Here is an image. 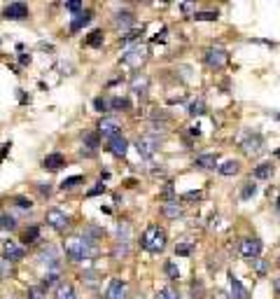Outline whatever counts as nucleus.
<instances>
[{"label":"nucleus","instance_id":"e433bc0d","mask_svg":"<svg viewBox=\"0 0 280 299\" xmlns=\"http://www.w3.org/2000/svg\"><path fill=\"white\" fill-rule=\"evenodd\" d=\"M84 183V178L82 176H72V178H68V180H63V189H70V187H75V185H82Z\"/></svg>","mask_w":280,"mask_h":299},{"label":"nucleus","instance_id":"58836bf2","mask_svg":"<svg viewBox=\"0 0 280 299\" xmlns=\"http://www.w3.org/2000/svg\"><path fill=\"white\" fill-rule=\"evenodd\" d=\"M14 203H17L19 208H24V211H31L33 208V201L26 199V196H14Z\"/></svg>","mask_w":280,"mask_h":299},{"label":"nucleus","instance_id":"7ed1b4c3","mask_svg":"<svg viewBox=\"0 0 280 299\" xmlns=\"http://www.w3.org/2000/svg\"><path fill=\"white\" fill-rule=\"evenodd\" d=\"M238 145H241V150H243L245 154H259L264 150V138L262 133L257 131H243L241 136H238Z\"/></svg>","mask_w":280,"mask_h":299},{"label":"nucleus","instance_id":"f3484780","mask_svg":"<svg viewBox=\"0 0 280 299\" xmlns=\"http://www.w3.org/2000/svg\"><path fill=\"white\" fill-rule=\"evenodd\" d=\"M114 26H117V28H124V31H126V28H133V26H136V19H133L131 12H126V9H124V12H117V14H114Z\"/></svg>","mask_w":280,"mask_h":299},{"label":"nucleus","instance_id":"2eb2a0df","mask_svg":"<svg viewBox=\"0 0 280 299\" xmlns=\"http://www.w3.org/2000/svg\"><path fill=\"white\" fill-rule=\"evenodd\" d=\"M229 288H231V299H247V290L243 288V283L238 281L234 273H229Z\"/></svg>","mask_w":280,"mask_h":299},{"label":"nucleus","instance_id":"bb28decb","mask_svg":"<svg viewBox=\"0 0 280 299\" xmlns=\"http://www.w3.org/2000/svg\"><path fill=\"white\" fill-rule=\"evenodd\" d=\"M98 281H101L98 271H84V276H82V283H84L87 288H96Z\"/></svg>","mask_w":280,"mask_h":299},{"label":"nucleus","instance_id":"09e8293b","mask_svg":"<svg viewBox=\"0 0 280 299\" xmlns=\"http://www.w3.org/2000/svg\"><path fill=\"white\" fill-rule=\"evenodd\" d=\"M168 196H173V187L166 185V189H164V199H168Z\"/></svg>","mask_w":280,"mask_h":299},{"label":"nucleus","instance_id":"cd10ccee","mask_svg":"<svg viewBox=\"0 0 280 299\" xmlns=\"http://www.w3.org/2000/svg\"><path fill=\"white\" fill-rule=\"evenodd\" d=\"M26 299H47V290L42 285H35V288H28Z\"/></svg>","mask_w":280,"mask_h":299},{"label":"nucleus","instance_id":"f704fd0d","mask_svg":"<svg viewBox=\"0 0 280 299\" xmlns=\"http://www.w3.org/2000/svg\"><path fill=\"white\" fill-rule=\"evenodd\" d=\"M129 108V101L126 98H112L110 101V110H126Z\"/></svg>","mask_w":280,"mask_h":299},{"label":"nucleus","instance_id":"f03ea898","mask_svg":"<svg viewBox=\"0 0 280 299\" xmlns=\"http://www.w3.org/2000/svg\"><path fill=\"white\" fill-rule=\"evenodd\" d=\"M166 231L159 227V224H149L145 231H142V236H140V246L145 248L147 253H164V248H166Z\"/></svg>","mask_w":280,"mask_h":299},{"label":"nucleus","instance_id":"37998d69","mask_svg":"<svg viewBox=\"0 0 280 299\" xmlns=\"http://www.w3.org/2000/svg\"><path fill=\"white\" fill-rule=\"evenodd\" d=\"M252 264H254V269H257V273H266V271H269V264L264 262V260H259V257L252 260Z\"/></svg>","mask_w":280,"mask_h":299},{"label":"nucleus","instance_id":"39448f33","mask_svg":"<svg viewBox=\"0 0 280 299\" xmlns=\"http://www.w3.org/2000/svg\"><path fill=\"white\" fill-rule=\"evenodd\" d=\"M159 143H161V141H159L157 136H152V133H142L138 141H136L138 154H140L142 159H149V157H152V154H154V152L159 150Z\"/></svg>","mask_w":280,"mask_h":299},{"label":"nucleus","instance_id":"a211bd4d","mask_svg":"<svg viewBox=\"0 0 280 299\" xmlns=\"http://www.w3.org/2000/svg\"><path fill=\"white\" fill-rule=\"evenodd\" d=\"M196 166L206 168V171H215V168H219L217 154H199V157H196Z\"/></svg>","mask_w":280,"mask_h":299},{"label":"nucleus","instance_id":"f8f14e48","mask_svg":"<svg viewBox=\"0 0 280 299\" xmlns=\"http://www.w3.org/2000/svg\"><path fill=\"white\" fill-rule=\"evenodd\" d=\"M2 14H5L7 19H26L28 17V5H24V2H12V5L5 7Z\"/></svg>","mask_w":280,"mask_h":299},{"label":"nucleus","instance_id":"ddd939ff","mask_svg":"<svg viewBox=\"0 0 280 299\" xmlns=\"http://www.w3.org/2000/svg\"><path fill=\"white\" fill-rule=\"evenodd\" d=\"M107 145H110V152H112L114 157H124V154H126V150H129V141L124 138L122 133H119V136H114L112 141H107Z\"/></svg>","mask_w":280,"mask_h":299},{"label":"nucleus","instance_id":"4c0bfd02","mask_svg":"<svg viewBox=\"0 0 280 299\" xmlns=\"http://www.w3.org/2000/svg\"><path fill=\"white\" fill-rule=\"evenodd\" d=\"M37 236H40V229H37V227H31V229H26V234H24V241H26V243H33V241H37Z\"/></svg>","mask_w":280,"mask_h":299},{"label":"nucleus","instance_id":"9b49d317","mask_svg":"<svg viewBox=\"0 0 280 299\" xmlns=\"http://www.w3.org/2000/svg\"><path fill=\"white\" fill-rule=\"evenodd\" d=\"M107 299H129V285L119 278L110 281V288H107Z\"/></svg>","mask_w":280,"mask_h":299},{"label":"nucleus","instance_id":"de8ad7c7","mask_svg":"<svg viewBox=\"0 0 280 299\" xmlns=\"http://www.w3.org/2000/svg\"><path fill=\"white\" fill-rule=\"evenodd\" d=\"M66 7H68L70 12H79V9H82V2H77V0H75V2H68Z\"/></svg>","mask_w":280,"mask_h":299},{"label":"nucleus","instance_id":"ea45409f","mask_svg":"<svg viewBox=\"0 0 280 299\" xmlns=\"http://www.w3.org/2000/svg\"><path fill=\"white\" fill-rule=\"evenodd\" d=\"M14 227H17L14 218H9V215H0V229H14Z\"/></svg>","mask_w":280,"mask_h":299},{"label":"nucleus","instance_id":"20e7f679","mask_svg":"<svg viewBox=\"0 0 280 299\" xmlns=\"http://www.w3.org/2000/svg\"><path fill=\"white\" fill-rule=\"evenodd\" d=\"M203 61L208 63L210 68L219 71V68H224L229 63V54H227V49H222V47H208L206 54H203Z\"/></svg>","mask_w":280,"mask_h":299},{"label":"nucleus","instance_id":"423d86ee","mask_svg":"<svg viewBox=\"0 0 280 299\" xmlns=\"http://www.w3.org/2000/svg\"><path fill=\"white\" fill-rule=\"evenodd\" d=\"M145 59H147V47H142V44L129 47L122 56V61L126 63V66H131V68H138L140 63H145Z\"/></svg>","mask_w":280,"mask_h":299},{"label":"nucleus","instance_id":"603ef678","mask_svg":"<svg viewBox=\"0 0 280 299\" xmlns=\"http://www.w3.org/2000/svg\"><path fill=\"white\" fill-rule=\"evenodd\" d=\"M276 119H280V112H276Z\"/></svg>","mask_w":280,"mask_h":299},{"label":"nucleus","instance_id":"c85d7f7f","mask_svg":"<svg viewBox=\"0 0 280 299\" xmlns=\"http://www.w3.org/2000/svg\"><path fill=\"white\" fill-rule=\"evenodd\" d=\"M189 253H192V241L189 238H184L175 246V255H189Z\"/></svg>","mask_w":280,"mask_h":299},{"label":"nucleus","instance_id":"79ce46f5","mask_svg":"<svg viewBox=\"0 0 280 299\" xmlns=\"http://www.w3.org/2000/svg\"><path fill=\"white\" fill-rule=\"evenodd\" d=\"M194 19H201V21H215V19H217V14H215V12H196V14H194Z\"/></svg>","mask_w":280,"mask_h":299},{"label":"nucleus","instance_id":"6ab92c4d","mask_svg":"<svg viewBox=\"0 0 280 299\" xmlns=\"http://www.w3.org/2000/svg\"><path fill=\"white\" fill-rule=\"evenodd\" d=\"M40 260H42V264H47L49 271H59V255H56L54 248H47L42 255H40Z\"/></svg>","mask_w":280,"mask_h":299},{"label":"nucleus","instance_id":"8fccbe9b","mask_svg":"<svg viewBox=\"0 0 280 299\" xmlns=\"http://www.w3.org/2000/svg\"><path fill=\"white\" fill-rule=\"evenodd\" d=\"M40 192H42V194H47V196H49V194H52V189H49V185H40Z\"/></svg>","mask_w":280,"mask_h":299},{"label":"nucleus","instance_id":"a19ab883","mask_svg":"<svg viewBox=\"0 0 280 299\" xmlns=\"http://www.w3.org/2000/svg\"><path fill=\"white\" fill-rule=\"evenodd\" d=\"M203 283L201 281H196V283H192V295H194V299H203Z\"/></svg>","mask_w":280,"mask_h":299},{"label":"nucleus","instance_id":"dca6fc26","mask_svg":"<svg viewBox=\"0 0 280 299\" xmlns=\"http://www.w3.org/2000/svg\"><path fill=\"white\" fill-rule=\"evenodd\" d=\"M63 166H66V159H63V154H59V152H54V154H47V157H44V168H47V171L56 173V171H61Z\"/></svg>","mask_w":280,"mask_h":299},{"label":"nucleus","instance_id":"f257e3e1","mask_svg":"<svg viewBox=\"0 0 280 299\" xmlns=\"http://www.w3.org/2000/svg\"><path fill=\"white\" fill-rule=\"evenodd\" d=\"M63 250H66V257L72 262H89L91 257L98 255V243L96 238L87 236V234L84 236H70L66 238Z\"/></svg>","mask_w":280,"mask_h":299},{"label":"nucleus","instance_id":"412c9836","mask_svg":"<svg viewBox=\"0 0 280 299\" xmlns=\"http://www.w3.org/2000/svg\"><path fill=\"white\" fill-rule=\"evenodd\" d=\"M222 176H236L238 171H241V161H236V159H229V161H224L222 166L217 168Z\"/></svg>","mask_w":280,"mask_h":299},{"label":"nucleus","instance_id":"1a4fd4ad","mask_svg":"<svg viewBox=\"0 0 280 299\" xmlns=\"http://www.w3.org/2000/svg\"><path fill=\"white\" fill-rule=\"evenodd\" d=\"M47 224L56 231H61V229L68 227V215L59 208H52V211H47Z\"/></svg>","mask_w":280,"mask_h":299},{"label":"nucleus","instance_id":"c03bdc74","mask_svg":"<svg viewBox=\"0 0 280 299\" xmlns=\"http://www.w3.org/2000/svg\"><path fill=\"white\" fill-rule=\"evenodd\" d=\"M166 273L171 276V278H177V276H180V271H177L175 262H166Z\"/></svg>","mask_w":280,"mask_h":299},{"label":"nucleus","instance_id":"393cba45","mask_svg":"<svg viewBox=\"0 0 280 299\" xmlns=\"http://www.w3.org/2000/svg\"><path fill=\"white\" fill-rule=\"evenodd\" d=\"M187 112L192 114V117H199V114L206 112V101L203 98H196V101H192L189 103V108H187Z\"/></svg>","mask_w":280,"mask_h":299},{"label":"nucleus","instance_id":"7c9ffc66","mask_svg":"<svg viewBox=\"0 0 280 299\" xmlns=\"http://www.w3.org/2000/svg\"><path fill=\"white\" fill-rule=\"evenodd\" d=\"M117 236H119V241H131V227H129L126 222H122V224L117 227Z\"/></svg>","mask_w":280,"mask_h":299},{"label":"nucleus","instance_id":"3c124183","mask_svg":"<svg viewBox=\"0 0 280 299\" xmlns=\"http://www.w3.org/2000/svg\"><path fill=\"white\" fill-rule=\"evenodd\" d=\"M273 288H276V292L280 295V278H278V281H273Z\"/></svg>","mask_w":280,"mask_h":299},{"label":"nucleus","instance_id":"4be33fe9","mask_svg":"<svg viewBox=\"0 0 280 299\" xmlns=\"http://www.w3.org/2000/svg\"><path fill=\"white\" fill-rule=\"evenodd\" d=\"M54 299H77V295H75V290H72V285H68V283H61V285L56 288V295H54Z\"/></svg>","mask_w":280,"mask_h":299},{"label":"nucleus","instance_id":"4468645a","mask_svg":"<svg viewBox=\"0 0 280 299\" xmlns=\"http://www.w3.org/2000/svg\"><path fill=\"white\" fill-rule=\"evenodd\" d=\"M149 89V77L147 75H136V77L131 79V94H136V96H145Z\"/></svg>","mask_w":280,"mask_h":299},{"label":"nucleus","instance_id":"864d4df0","mask_svg":"<svg viewBox=\"0 0 280 299\" xmlns=\"http://www.w3.org/2000/svg\"><path fill=\"white\" fill-rule=\"evenodd\" d=\"M278 211H280V199H278Z\"/></svg>","mask_w":280,"mask_h":299},{"label":"nucleus","instance_id":"473e14b6","mask_svg":"<svg viewBox=\"0 0 280 299\" xmlns=\"http://www.w3.org/2000/svg\"><path fill=\"white\" fill-rule=\"evenodd\" d=\"M101 42H103V31H94V33L87 37V44H89V47H98Z\"/></svg>","mask_w":280,"mask_h":299},{"label":"nucleus","instance_id":"c9c22d12","mask_svg":"<svg viewBox=\"0 0 280 299\" xmlns=\"http://www.w3.org/2000/svg\"><path fill=\"white\" fill-rule=\"evenodd\" d=\"M94 106H96L98 112H107V110H110V101H107V98H103V96H98L96 101H94Z\"/></svg>","mask_w":280,"mask_h":299},{"label":"nucleus","instance_id":"a18cd8bd","mask_svg":"<svg viewBox=\"0 0 280 299\" xmlns=\"http://www.w3.org/2000/svg\"><path fill=\"white\" fill-rule=\"evenodd\" d=\"M101 192H105V185H103V183H98V185L91 187V189L87 192V196H96V194H101Z\"/></svg>","mask_w":280,"mask_h":299},{"label":"nucleus","instance_id":"c756f323","mask_svg":"<svg viewBox=\"0 0 280 299\" xmlns=\"http://www.w3.org/2000/svg\"><path fill=\"white\" fill-rule=\"evenodd\" d=\"M112 255L114 257H126V255H129V241H117Z\"/></svg>","mask_w":280,"mask_h":299},{"label":"nucleus","instance_id":"49530a36","mask_svg":"<svg viewBox=\"0 0 280 299\" xmlns=\"http://www.w3.org/2000/svg\"><path fill=\"white\" fill-rule=\"evenodd\" d=\"M212 299H231V295H227L224 290H215L212 292Z\"/></svg>","mask_w":280,"mask_h":299},{"label":"nucleus","instance_id":"5fc2aeb1","mask_svg":"<svg viewBox=\"0 0 280 299\" xmlns=\"http://www.w3.org/2000/svg\"><path fill=\"white\" fill-rule=\"evenodd\" d=\"M94 299H103V297H94Z\"/></svg>","mask_w":280,"mask_h":299},{"label":"nucleus","instance_id":"2f4dec72","mask_svg":"<svg viewBox=\"0 0 280 299\" xmlns=\"http://www.w3.org/2000/svg\"><path fill=\"white\" fill-rule=\"evenodd\" d=\"M154 299H180V295H177L173 288H164V290L157 292V297Z\"/></svg>","mask_w":280,"mask_h":299},{"label":"nucleus","instance_id":"6e6552de","mask_svg":"<svg viewBox=\"0 0 280 299\" xmlns=\"http://www.w3.org/2000/svg\"><path fill=\"white\" fill-rule=\"evenodd\" d=\"M98 136H101V138H107V141H112L114 136H119V122L112 119V117H103L101 124H98Z\"/></svg>","mask_w":280,"mask_h":299},{"label":"nucleus","instance_id":"9d476101","mask_svg":"<svg viewBox=\"0 0 280 299\" xmlns=\"http://www.w3.org/2000/svg\"><path fill=\"white\" fill-rule=\"evenodd\" d=\"M24 255H26V250L19 246V243H14V241H5V243H2V257H5L7 262H17V260H21Z\"/></svg>","mask_w":280,"mask_h":299},{"label":"nucleus","instance_id":"aec40b11","mask_svg":"<svg viewBox=\"0 0 280 299\" xmlns=\"http://www.w3.org/2000/svg\"><path fill=\"white\" fill-rule=\"evenodd\" d=\"M161 213L166 215L168 220H175V218L182 215V206H177V201H166L161 206Z\"/></svg>","mask_w":280,"mask_h":299},{"label":"nucleus","instance_id":"0eeeda50","mask_svg":"<svg viewBox=\"0 0 280 299\" xmlns=\"http://www.w3.org/2000/svg\"><path fill=\"white\" fill-rule=\"evenodd\" d=\"M262 241L259 238H243L241 243H238V250H241V255L247 257V260H257L259 253H262Z\"/></svg>","mask_w":280,"mask_h":299},{"label":"nucleus","instance_id":"b1692460","mask_svg":"<svg viewBox=\"0 0 280 299\" xmlns=\"http://www.w3.org/2000/svg\"><path fill=\"white\" fill-rule=\"evenodd\" d=\"M89 21H91V12H82V14H77V17H75V21H72V24H70V31H79V28L82 26H87Z\"/></svg>","mask_w":280,"mask_h":299},{"label":"nucleus","instance_id":"a878e982","mask_svg":"<svg viewBox=\"0 0 280 299\" xmlns=\"http://www.w3.org/2000/svg\"><path fill=\"white\" fill-rule=\"evenodd\" d=\"M98 138H101V136H98V133H84V145H87V154H94V150L98 148Z\"/></svg>","mask_w":280,"mask_h":299},{"label":"nucleus","instance_id":"5701e85b","mask_svg":"<svg viewBox=\"0 0 280 299\" xmlns=\"http://www.w3.org/2000/svg\"><path fill=\"white\" fill-rule=\"evenodd\" d=\"M273 176V164L271 161H264L259 166L254 168V178H259V180H269Z\"/></svg>","mask_w":280,"mask_h":299},{"label":"nucleus","instance_id":"72a5a7b5","mask_svg":"<svg viewBox=\"0 0 280 299\" xmlns=\"http://www.w3.org/2000/svg\"><path fill=\"white\" fill-rule=\"evenodd\" d=\"M257 194V187H254V183H245L243 189H241V199H250V196H254Z\"/></svg>","mask_w":280,"mask_h":299}]
</instances>
